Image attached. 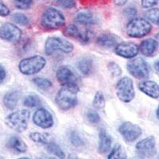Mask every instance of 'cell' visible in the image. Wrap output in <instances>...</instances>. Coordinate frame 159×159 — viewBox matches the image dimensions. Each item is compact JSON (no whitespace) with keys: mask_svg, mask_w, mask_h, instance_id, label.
<instances>
[{"mask_svg":"<svg viewBox=\"0 0 159 159\" xmlns=\"http://www.w3.org/2000/svg\"><path fill=\"white\" fill-rule=\"evenodd\" d=\"M78 84H63L58 90L55 97V103L61 110L69 111L76 107L78 103Z\"/></svg>","mask_w":159,"mask_h":159,"instance_id":"1","label":"cell"},{"mask_svg":"<svg viewBox=\"0 0 159 159\" xmlns=\"http://www.w3.org/2000/svg\"><path fill=\"white\" fill-rule=\"evenodd\" d=\"M65 17L61 11L54 7H48L43 11L40 23L42 27L49 30H56L62 28L65 25Z\"/></svg>","mask_w":159,"mask_h":159,"instance_id":"2","label":"cell"},{"mask_svg":"<svg viewBox=\"0 0 159 159\" xmlns=\"http://www.w3.org/2000/svg\"><path fill=\"white\" fill-rule=\"evenodd\" d=\"M45 65L46 60L44 57L35 55L22 59L18 64V69L23 75L31 76L41 72L45 68Z\"/></svg>","mask_w":159,"mask_h":159,"instance_id":"3","label":"cell"},{"mask_svg":"<svg viewBox=\"0 0 159 159\" xmlns=\"http://www.w3.org/2000/svg\"><path fill=\"white\" fill-rule=\"evenodd\" d=\"M152 25L146 18H133L127 23V34L132 38H141L151 32Z\"/></svg>","mask_w":159,"mask_h":159,"instance_id":"4","label":"cell"},{"mask_svg":"<svg viewBox=\"0 0 159 159\" xmlns=\"http://www.w3.org/2000/svg\"><path fill=\"white\" fill-rule=\"evenodd\" d=\"M30 116V112L22 109L8 115L5 119V123L11 129L21 133L27 129Z\"/></svg>","mask_w":159,"mask_h":159,"instance_id":"5","label":"cell"},{"mask_svg":"<svg viewBox=\"0 0 159 159\" xmlns=\"http://www.w3.org/2000/svg\"><path fill=\"white\" fill-rule=\"evenodd\" d=\"M116 94L123 103H130L135 97L133 80L127 76L119 80L116 86Z\"/></svg>","mask_w":159,"mask_h":159,"instance_id":"6","label":"cell"},{"mask_svg":"<svg viewBox=\"0 0 159 159\" xmlns=\"http://www.w3.org/2000/svg\"><path fill=\"white\" fill-rule=\"evenodd\" d=\"M73 49V45L70 42L59 37H49L45 43V52L48 56L53 54L57 51L70 53Z\"/></svg>","mask_w":159,"mask_h":159,"instance_id":"7","label":"cell"},{"mask_svg":"<svg viewBox=\"0 0 159 159\" xmlns=\"http://www.w3.org/2000/svg\"><path fill=\"white\" fill-rule=\"evenodd\" d=\"M127 67L129 73L137 79H145L150 75V66L148 63L142 57L132 59L127 63Z\"/></svg>","mask_w":159,"mask_h":159,"instance_id":"8","label":"cell"},{"mask_svg":"<svg viewBox=\"0 0 159 159\" xmlns=\"http://www.w3.org/2000/svg\"><path fill=\"white\" fill-rule=\"evenodd\" d=\"M64 34L67 38L76 40L83 45H87L90 43L93 38V34L92 31L89 30H81L79 27L73 24H71L65 27L64 30Z\"/></svg>","mask_w":159,"mask_h":159,"instance_id":"9","label":"cell"},{"mask_svg":"<svg viewBox=\"0 0 159 159\" xmlns=\"http://www.w3.org/2000/svg\"><path fill=\"white\" fill-rule=\"evenodd\" d=\"M136 154L141 158L152 157L156 154V141L154 136L145 138L136 144Z\"/></svg>","mask_w":159,"mask_h":159,"instance_id":"10","label":"cell"},{"mask_svg":"<svg viewBox=\"0 0 159 159\" xmlns=\"http://www.w3.org/2000/svg\"><path fill=\"white\" fill-rule=\"evenodd\" d=\"M22 32L15 24L6 22L0 27V38L11 43H17L21 40Z\"/></svg>","mask_w":159,"mask_h":159,"instance_id":"11","label":"cell"},{"mask_svg":"<svg viewBox=\"0 0 159 159\" xmlns=\"http://www.w3.org/2000/svg\"><path fill=\"white\" fill-rule=\"evenodd\" d=\"M119 132L126 141L133 143L141 136L143 130L139 125L127 121L119 126Z\"/></svg>","mask_w":159,"mask_h":159,"instance_id":"12","label":"cell"},{"mask_svg":"<svg viewBox=\"0 0 159 159\" xmlns=\"http://www.w3.org/2000/svg\"><path fill=\"white\" fill-rule=\"evenodd\" d=\"M33 122L37 127L42 129H49L53 126L54 120L52 114L44 107L38 108L33 116Z\"/></svg>","mask_w":159,"mask_h":159,"instance_id":"13","label":"cell"},{"mask_svg":"<svg viewBox=\"0 0 159 159\" xmlns=\"http://www.w3.org/2000/svg\"><path fill=\"white\" fill-rule=\"evenodd\" d=\"M139 52V46L131 42H122L115 47V52L119 57L126 59L135 57Z\"/></svg>","mask_w":159,"mask_h":159,"instance_id":"14","label":"cell"},{"mask_svg":"<svg viewBox=\"0 0 159 159\" xmlns=\"http://www.w3.org/2000/svg\"><path fill=\"white\" fill-rule=\"evenodd\" d=\"M56 78L61 85L68 84H78L79 80L74 71L66 65L58 68L56 72Z\"/></svg>","mask_w":159,"mask_h":159,"instance_id":"15","label":"cell"},{"mask_svg":"<svg viewBox=\"0 0 159 159\" xmlns=\"http://www.w3.org/2000/svg\"><path fill=\"white\" fill-rule=\"evenodd\" d=\"M138 88L143 93L152 99L159 98V85L153 80H143L138 85Z\"/></svg>","mask_w":159,"mask_h":159,"instance_id":"16","label":"cell"},{"mask_svg":"<svg viewBox=\"0 0 159 159\" xmlns=\"http://www.w3.org/2000/svg\"><path fill=\"white\" fill-rule=\"evenodd\" d=\"M75 21L82 25H92L97 23L95 14L91 10H80L75 15Z\"/></svg>","mask_w":159,"mask_h":159,"instance_id":"17","label":"cell"},{"mask_svg":"<svg viewBox=\"0 0 159 159\" xmlns=\"http://www.w3.org/2000/svg\"><path fill=\"white\" fill-rule=\"evenodd\" d=\"M119 38L111 33H103L99 35L96 39V43L100 47L105 49H111L117 45Z\"/></svg>","mask_w":159,"mask_h":159,"instance_id":"18","label":"cell"},{"mask_svg":"<svg viewBox=\"0 0 159 159\" xmlns=\"http://www.w3.org/2000/svg\"><path fill=\"white\" fill-rule=\"evenodd\" d=\"M159 43L154 38H147L143 40L139 46V51L145 57H151L155 53L158 48Z\"/></svg>","mask_w":159,"mask_h":159,"instance_id":"19","label":"cell"},{"mask_svg":"<svg viewBox=\"0 0 159 159\" xmlns=\"http://www.w3.org/2000/svg\"><path fill=\"white\" fill-rule=\"evenodd\" d=\"M76 68L84 76H89L94 70V61L89 57H82L76 61Z\"/></svg>","mask_w":159,"mask_h":159,"instance_id":"20","label":"cell"},{"mask_svg":"<svg viewBox=\"0 0 159 159\" xmlns=\"http://www.w3.org/2000/svg\"><path fill=\"white\" fill-rule=\"evenodd\" d=\"M112 139L109 135L107 130L104 129H100L99 132V147L98 150L100 154H106L111 150Z\"/></svg>","mask_w":159,"mask_h":159,"instance_id":"21","label":"cell"},{"mask_svg":"<svg viewBox=\"0 0 159 159\" xmlns=\"http://www.w3.org/2000/svg\"><path fill=\"white\" fill-rule=\"evenodd\" d=\"M20 92L17 90L11 91L4 96L2 102L5 107L8 110L13 111L16 108L20 99Z\"/></svg>","mask_w":159,"mask_h":159,"instance_id":"22","label":"cell"},{"mask_svg":"<svg viewBox=\"0 0 159 159\" xmlns=\"http://www.w3.org/2000/svg\"><path fill=\"white\" fill-rule=\"evenodd\" d=\"M7 145L10 149L19 154H24L27 151V145L18 136H11L8 140Z\"/></svg>","mask_w":159,"mask_h":159,"instance_id":"23","label":"cell"},{"mask_svg":"<svg viewBox=\"0 0 159 159\" xmlns=\"http://www.w3.org/2000/svg\"><path fill=\"white\" fill-rule=\"evenodd\" d=\"M45 149L49 154L58 157V158H65V152L63 151L61 147L55 142L49 141L47 144L45 145Z\"/></svg>","mask_w":159,"mask_h":159,"instance_id":"24","label":"cell"},{"mask_svg":"<svg viewBox=\"0 0 159 159\" xmlns=\"http://www.w3.org/2000/svg\"><path fill=\"white\" fill-rule=\"evenodd\" d=\"M30 139L32 140L34 143L37 144L45 145L49 142V134L46 133H42V132H32L29 135Z\"/></svg>","mask_w":159,"mask_h":159,"instance_id":"25","label":"cell"},{"mask_svg":"<svg viewBox=\"0 0 159 159\" xmlns=\"http://www.w3.org/2000/svg\"><path fill=\"white\" fill-rule=\"evenodd\" d=\"M32 81L33 83H34V84L37 88L41 89V90L47 91L52 87V82H51L49 79H46V78L38 76V77L34 78Z\"/></svg>","mask_w":159,"mask_h":159,"instance_id":"26","label":"cell"},{"mask_svg":"<svg viewBox=\"0 0 159 159\" xmlns=\"http://www.w3.org/2000/svg\"><path fill=\"white\" fill-rule=\"evenodd\" d=\"M69 141L72 146L75 147H82L85 145V142L83 137L76 130H72L69 134Z\"/></svg>","mask_w":159,"mask_h":159,"instance_id":"27","label":"cell"},{"mask_svg":"<svg viewBox=\"0 0 159 159\" xmlns=\"http://www.w3.org/2000/svg\"><path fill=\"white\" fill-rule=\"evenodd\" d=\"M146 19L154 25H159V8H151L144 14Z\"/></svg>","mask_w":159,"mask_h":159,"instance_id":"28","label":"cell"},{"mask_svg":"<svg viewBox=\"0 0 159 159\" xmlns=\"http://www.w3.org/2000/svg\"><path fill=\"white\" fill-rule=\"evenodd\" d=\"M126 154L123 150V147L121 145H116L112 150H111L110 154H108L107 158L109 159H123L126 158Z\"/></svg>","mask_w":159,"mask_h":159,"instance_id":"29","label":"cell"},{"mask_svg":"<svg viewBox=\"0 0 159 159\" xmlns=\"http://www.w3.org/2000/svg\"><path fill=\"white\" fill-rule=\"evenodd\" d=\"M92 104L94 106L95 108L101 110L103 109L105 107V97L104 95L103 94V92L100 91H98L96 92L94 98H93V101H92Z\"/></svg>","mask_w":159,"mask_h":159,"instance_id":"30","label":"cell"},{"mask_svg":"<svg viewBox=\"0 0 159 159\" xmlns=\"http://www.w3.org/2000/svg\"><path fill=\"white\" fill-rule=\"evenodd\" d=\"M40 98L34 94H30L25 97L23 100V104L27 107H36L40 104Z\"/></svg>","mask_w":159,"mask_h":159,"instance_id":"31","label":"cell"},{"mask_svg":"<svg viewBox=\"0 0 159 159\" xmlns=\"http://www.w3.org/2000/svg\"><path fill=\"white\" fill-rule=\"evenodd\" d=\"M12 20L16 24L20 25H27L30 23V19L27 16L22 13H15L12 15Z\"/></svg>","mask_w":159,"mask_h":159,"instance_id":"32","label":"cell"},{"mask_svg":"<svg viewBox=\"0 0 159 159\" xmlns=\"http://www.w3.org/2000/svg\"><path fill=\"white\" fill-rule=\"evenodd\" d=\"M107 69L113 77H118V76H121L122 69L116 62L109 61L107 63Z\"/></svg>","mask_w":159,"mask_h":159,"instance_id":"33","label":"cell"},{"mask_svg":"<svg viewBox=\"0 0 159 159\" xmlns=\"http://www.w3.org/2000/svg\"><path fill=\"white\" fill-rule=\"evenodd\" d=\"M14 4L18 9L25 11L32 7L34 0H14Z\"/></svg>","mask_w":159,"mask_h":159,"instance_id":"34","label":"cell"},{"mask_svg":"<svg viewBox=\"0 0 159 159\" xmlns=\"http://www.w3.org/2000/svg\"><path fill=\"white\" fill-rule=\"evenodd\" d=\"M56 3L65 10L73 9L76 7V0H56Z\"/></svg>","mask_w":159,"mask_h":159,"instance_id":"35","label":"cell"},{"mask_svg":"<svg viewBox=\"0 0 159 159\" xmlns=\"http://www.w3.org/2000/svg\"><path fill=\"white\" fill-rule=\"evenodd\" d=\"M87 119L91 123H93V124H96V123H99L100 122V116L98 114L97 111L94 110H89L87 112Z\"/></svg>","mask_w":159,"mask_h":159,"instance_id":"36","label":"cell"},{"mask_svg":"<svg viewBox=\"0 0 159 159\" xmlns=\"http://www.w3.org/2000/svg\"><path fill=\"white\" fill-rule=\"evenodd\" d=\"M159 0H141V5L145 9H151L157 6Z\"/></svg>","mask_w":159,"mask_h":159,"instance_id":"37","label":"cell"},{"mask_svg":"<svg viewBox=\"0 0 159 159\" xmlns=\"http://www.w3.org/2000/svg\"><path fill=\"white\" fill-rule=\"evenodd\" d=\"M11 11L9 7L6 5L2 0H0V16L1 17H7L10 15Z\"/></svg>","mask_w":159,"mask_h":159,"instance_id":"38","label":"cell"},{"mask_svg":"<svg viewBox=\"0 0 159 159\" xmlns=\"http://www.w3.org/2000/svg\"><path fill=\"white\" fill-rule=\"evenodd\" d=\"M123 14L127 18H133L137 15V9L135 7H127L124 10Z\"/></svg>","mask_w":159,"mask_h":159,"instance_id":"39","label":"cell"},{"mask_svg":"<svg viewBox=\"0 0 159 159\" xmlns=\"http://www.w3.org/2000/svg\"><path fill=\"white\" fill-rule=\"evenodd\" d=\"M6 76H7V72H6L5 69L0 65V83L3 81L4 79L6 78Z\"/></svg>","mask_w":159,"mask_h":159,"instance_id":"40","label":"cell"},{"mask_svg":"<svg viewBox=\"0 0 159 159\" xmlns=\"http://www.w3.org/2000/svg\"><path fill=\"white\" fill-rule=\"evenodd\" d=\"M129 0H114V3L118 7H123L128 2Z\"/></svg>","mask_w":159,"mask_h":159,"instance_id":"41","label":"cell"},{"mask_svg":"<svg viewBox=\"0 0 159 159\" xmlns=\"http://www.w3.org/2000/svg\"><path fill=\"white\" fill-rule=\"evenodd\" d=\"M154 68H155V69L157 70V72H159V61L155 62V64H154Z\"/></svg>","mask_w":159,"mask_h":159,"instance_id":"42","label":"cell"},{"mask_svg":"<svg viewBox=\"0 0 159 159\" xmlns=\"http://www.w3.org/2000/svg\"><path fill=\"white\" fill-rule=\"evenodd\" d=\"M156 116H157V118L158 119V120H159V105L157 108V111H156Z\"/></svg>","mask_w":159,"mask_h":159,"instance_id":"43","label":"cell"}]
</instances>
